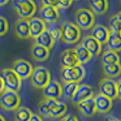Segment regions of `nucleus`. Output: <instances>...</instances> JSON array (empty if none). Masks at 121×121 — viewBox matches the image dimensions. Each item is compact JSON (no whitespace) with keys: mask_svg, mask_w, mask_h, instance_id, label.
Returning <instances> with one entry per match:
<instances>
[{"mask_svg":"<svg viewBox=\"0 0 121 121\" xmlns=\"http://www.w3.org/2000/svg\"><path fill=\"white\" fill-rule=\"evenodd\" d=\"M30 81L31 84L37 89H44L49 82L51 81V75L50 72L47 68L43 66H37L33 68L32 74L30 77Z\"/></svg>","mask_w":121,"mask_h":121,"instance_id":"obj_1","label":"nucleus"},{"mask_svg":"<svg viewBox=\"0 0 121 121\" xmlns=\"http://www.w3.org/2000/svg\"><path fill=\"white\" fill-rule=\"evenodd\" d=\"M13 8L19 18L30 19L36 12V4L33 0H13Z\"/></svg>","mask_w":121,"mask_h":121,"instance_id":"obj_2","label":"nucleus"},{"mask_svg":"<svg viewBox=\"0 0 121 121\" xmlns=\"http://www.w3.org/2000/svg\"><path fill=\"white\" fill-rule=\"evenodd\" d=\"M62 30V38L66 44H75L81 38V29L75 23L66 21L60 27Z\"/></svg>","mask_w":121,"mask_h":121,"instance_id":"obj_3","label":"nucleus"},{"mask_svg":"<svg viewBox=\"0 0 121 121\" xmlns=\"http://www.w3.org/2000/svg\"><path fill=\"white\" fill-rule=\"evenodd\" d=\"M84 77H85V69L81 64L73 67H67V68L62 67L60 78L64 83H68V82L79 83L84 79Z\"/></svg>","mask_w":121,"mask_h":121,"instance_id":"obj_4","label":"nucleus"},{"mask_svg":"<svg viewBox=\"0 0 121 121\" xmlns=\"http://www.w3.org/2000/svg\"><path fill=\"white\" fill-rule=\"evenodd\" d=\"M74 20L81 30H89L95 26V14L88 9H79L75 12Z\"/></svg>","mask_w":121,"mask_h":121,"instance_id":"obj_5","label":"nucleus"},{"mask_svg":"<svg viewBox=\"0 0 121 121\" xmlns=\"http://www.w3.org/2000/svg\"><path fill=\"white\" fill-rule=\"evenodd\" d=\"M1 78L3 80L6 90L18 91L21 88V79L12 70V68H4L1 71Z\"/></svg>","mask_w":121,"mask_h":121,"instance_id":"obj_6","label":"nucleus"},{"mask_svg":"<svg viewBox=\"0 0 121 121\" xmlns=\"http://www.w3.org/2000/svg\"><path fill=\"white\" fill-rule=\"evenodd\" d=\"M20 105V97L16 91L4 90L0 95V106L5 111H15Z\"/></svg>","mask_w":121,"mask_h":121,"instance_id":"obj_7","label":"nucleus"},{"mask_svg":"<svg viewBox=\"0 0 121 121\" xmlns=\"http://www.w3.org/2000/svg\"><path fill=\"white\" fill-rule=\"evenodd\" d=\"M12 70L21 80H26L31 77L33 67H32L31 63L26 60H16L12 65Z\"/></svg>","mask_w":121,"mask_h":121,"instance_id":"obj_8","label":"nucleus"},{"mask_svg":"<svg viewBox=\"0 0 121 121\" xmlns=\"http://www.w3.org/2000/svg\"><path fill=\"white\" fill-rule=\"evenodd\" d=\"M99 90L103 96L114 100L117 98V82L109 78H104L99 84Z\"/></svg>","mask_w":121,"mask_h":121,"instance_id":"obj_9","label":"nucleus"},{"mask_svg":"<svg viewBox=\"0 0 121 121\" xmlns=\"http://www.w3.org/2000/svg\"><path fill=\"white\" fill-rule=\"evenodd\" d=\"M43 95L45 99H53L59 100L63 96V86L60 84V82L55 80H51L49 84L43 89Z\"/></svg>","mask_w":121,"mask_h":121,"instance_id":"obj_10","label":"nucleus"},{"mask_svg":"<svg viewBox=\"0 0 121 121\" xmlns=\"http://www.w3.org/2000/svg\"><path fill=\"white\" fill-rule=\"evenodd\" d=\"M94 97V90H92L91 86H89L88 84H79V87H78L75 94L73 95L72 101L73 104L78 105L80 102L86 100V99H89Z\"/></svg>","mask_w":121,"mask_h":121,"instance_id":"obj_11","label":"nucleus"},{"mask_svg":"<svg viewBox=\"0 0 121 121\" xmlns=\"http://www.w3.org/2000/svg\"><path fill=\"white\" fill-rule=\"evenodd\" d=\"M48 102L49 108H50V116L52 118H60L66 115L67 105L66 103L60 102L59 100H53V99H46Z\"/></svg>","mask_w":121,"mask_h":121,"instance_id":"obj_12","label":"nucleus"},{"mask_svg":"<svg viewBox=\"0 0 121 121\" xmlns=\"http://www.w3.org/2000/svg\"><path fill=\"white\" fill-rule=\"evenodd\" d=\"M94 100H95V104H96L97 112L100 114L108 113L112 109V107H113V100L103 96L100 92L94 97Z\"/></svg>","mask_w":121,"mask_h":121,"instance_id":"obj_13","label":"nucleus"},{"mask_svg":"<svg viewBox=\"0 0 121 121\" xmlns=\"http://www.w3.org/2000/svg\"><path fill=\"white\" fill-rule=\"evenodd\" d=\"M28 22H29V29H30V37L32 38H36L45 30H47L46 22L42 18L32 17V18L28 19Z\"/></svg>","mask_w":121,"mask_h":121,"instance_id":"obj_14","label":"nucleus"},{"mask_svg":"<svg viewBox=\"0 0 121 121\" xmlns=\"http://www.w3.org/2000/svg\"><path fill=\"white\" fill-rule=\"evenodd\" d=\"M39 14L43 20L48 23H54L60 17V13L57 8L50 5H43L40 8Z\"/></svg>","mask_w":121,"mask_h":121,"instance_id":"obj_15","label":"nucleus"},{"mask_svg":"<svg viewBox=\"0 0 121 121\" xmlns=\"http://www.w3.org/2000/svg\"><path fill=\"white\" fill-rule=\"evenodd\" d=\"M109 34H111V31H109L108 28H106L103 25H95L94 27L91 28V34L90 35L97 39L101 45L106 44L107 40H108Z\"/></svg>","mask_w":121,"mask_h":121,"instance_id":"obj_16","label":"nucleus"},{"mask_svg":"<svg viewBox=\"0 0 121 121\" xmlns=\"http://www.w3.org/2000/svg\"><path fill=\"white\" fill-rule=\"evenodd\" d=\"M81 44L87 49V51L92 56L99 55L101 53V50H102V45L97 39H95L91 35H87L85 37H83Z\"/></svg>","mask_w":121,"mask_h":121,"instance_id":"obj_17","label":"nucleus"},{"mask_svg":"<svg viewBox=\"0 0 121 121\" xmlns=\"http://www.w3.org/2000/svg\"><path fill=\"white\" fill-rule=\"evenodd\" d=\"M60 64L64 68L80 65L77 54L74 52V49H67V50L63 51L62 54H60Z\"/></svg>","mask_w":121,"mask_h":121,"instance_id":"obj_18","label":"nucleus"},{"mask_svg":"<svg viewBox=\"0 0 121 121\" xmlns=\"http://www.w3.org/2000/svg\"><path fill=\"white\" fill-rule=\"evenodd\" d=\"M78 108H79L80 113L83 116H85V117H91V116H94L97 113L94 97L80 102L78 104Z\"/></svg>","mask_w":121,"mask_h":121,"instance_id":"obj_19","label":"nucleus"},{"mask_svg":"<svg viewBox=\"0 0 121 121\" xmlns=\"http://www.w3.org/2000/svg\"><path fill=\"white\" fill-rule=\"evenodd\" d=\"M15 34L20 39H27L30 37V29H29V22L27 19L19 18L15 23Z\"/></svg>","mask_w":121,"mask_h":121,"instance_id":"obj_20","label":"nucleus"},{"mask_svg":"<svg viewBox=\"0 0 121 121\" xmlns=\"http://www.w3.org/2000/svg\"><path fill=\"white\" fill-rule=\"evenodd\" d=\"M31 55H32V57L35 60H37V62H44V60H46L49 57V55H50V50L34 43L31 48Z\"/></svg>","mask_w":121,"mask_h":121,"instance_id":"obj_21","label":"nucleus"},{"mask_svg":"<svg viewBox=\"0 0 121 121\" xmlns=\"http://www.w3.org/2000/svg\"><path fill=\"white\" fill-rule=\"evenodd\" d=\"M90 11L94 14L103 15L108 11V1L107 0H89Z\"/></svg>","mask_w":121,"mask_h":121,"instance_id":"obj_22","label":"nucleus"},{"mask_svg":"<svg viewBox=\"0 0 121 121\" xmlns=\"http://www.w3.org/2000/svg\"><path fill=\"white\" fill-rule=\"evenodd\" d=\"M34 39H35V44L40 45V46L49 49V50L52 48L54 43H55L54 39L52 38V36H51L50 32L48 31V29L45 30L42 34H39V35H38L36 38H34Z\"/></svg>","mask_w":121,"mask_h":121,"instance_id":"obj_23","label":"nucleus"},{"mask_svg":"<svg viewBox=\"0 0 121 121\" xmlns=\"http://www.w3.org/2000/svg\"><path fill=\"white\" fill-rule=\"evenodd\" d=\"M101 63L102 65H108V64H119L120 63V57L118 52L113 51L111 49L104 51L101 56Z\"/></svg>","mask_w":121,"mask_h":121,"instance_id":"obj_24","label":"nucleus"},{"mask_svg":"<svg viewBox=\"0 0 121 121\" xmlns=\"http://www.w3.org/2000/svg\"><path fill=\"white\" fill-rule=\"evenodd\" d=\"M74 52H75V54H77V57H78V60H79V63L81 65H84V64H86V63H88L92 57V55L88 52L87 49H86L82 44L78 45V46L75 47Z\"/></svg>","mask_w":121,"mask_h":121,"instance_id":"obj_25","label":"nucleus"},{"mask_svg":"<svg viewBox=\"0 0 121 121\" xmlns=\"http://www.w3.org/2000/svg\"><path fill=\"white\" fill-rule=\"evenodd\" d=\"M102 69H103V73L106 75V78H109V79L117 78L121 74V65H120V63L119 64L103 65Z\"/></svg>","mask_w":121,"mask_h":121,"instance_id":"obj_26","label":"nucleus"},{"mask_svg":"<svg viewBox=\"0 0 121 121\" xmlns=\"http://www.w3.org/2000/svg\"><path fill=\"white\" fill-rule=\"evenodd\" d=\"M106 45L108 46V49H111V50H113V51H116V52L121 51V35H120V33H113V32H111Z\"/></svg>","mask_w":121,"mask_h":121,"instance_id":"obj_27","label":"nucleus"},{"mask_svg":"<svg viewBox=\"0 0 121 121\" xmlns=\"http://www.w3.org/2000/svg\"><path fill=\"white\" fill-rule=\"evenodd\" d=\"M32 115H33V113L28 107L19 106L17 109H15L14 119L15 121H29Z\"/></svg>","mask_w":121,"mask_h":121,"instance_id":"obj_28","label":"nucleus"},{"mask_svg":"<svg viewBox=\"0 0 121 121\" xmlns=\"http://www.w3.org/2000/svg\"><path fill=\"white\" fill-rule=\"evenodd\" d=\"M109 31L113 33H120L121 31V11L113 15L109 19Z\"/></svg>","mask_w":121,"mask_h":121,"instance_id":"obj_29","label":"nucleus"},{"mask_svg":"<svg viewBox=\"0 0 121 121\" xmlns=\"http://www.w3.org/2000/svg\"><path fill=\"white\" fill-rule=\"evenodd\" d=\"M78 87H79V83H75V82L64 83V86H63V95L68 99H72L73 95L75 94Z\"/></svg>","mask_w":121,"mask_h":121,"instance_id":"obj_30","label":"nucleus"},{"mask_svg":"<svg viewBox=\"0 0 121 121\" xmlns=\"http://www.w3.org/2000/svg\"><path fill=\"white\" fill-rule=\"evenodd\" d=\"M38 113L40 116H44V117H49L50 116V108H49L48 102H47L46 99L42 100L38 104Z\"/></svg>","mask_w":121,"mask_h":121,"instance_id":"obj_31","label":"nucleus"},{"mask_svg":"<svg viewBox=\"0 0 121 121\" xmlns=\"http://www.w3.org/2000/svg\"><path fill=\"white\" fill-rule=\"evenodd\" d=\"M48 31L50 32V34H51V36H52V38L54 39V42L62 38V30H60V27L53 26V27H51L50 29H48Z\"/></svg>","mask_w":121,"mask_h":121,"instance_id":"obj_32","label":"nucleus"},{"mask_svg":"<svg viewBox=\"0 0 121 121\" xmlns=\"http://www.w3.org/2000/svg\"><path fill=\"white\" fill-rule=\"evenodd\" d=\"M9 31V22L3 16H0V36H3Z\"/></svg>","mask_w":121,"mask_h":121,"instance_id":"obj_33","label":"nucleus"},{"mask_svg":"<svg viewBox=\"0 0 121 121\" xmlns=\"http://www.w3.org/2000/svg\"><path fill=\"white\" fill-rule=\"evenodd\" d=\"M73 0H57V8L60 9H68L71 6Z\"/></svg>","mask_w":121,"mask_h":121,"instance_id":"obj_34","label":"nucleus"},{"mask_svg":"<svg viewBox=\"0 0 121 121\" xmlns=\"http://www.w3.org/2000/svg\"><path fill=\"white\" fill-rule=\"evenodd\" d=\"M43 5H50L57 8V0H42Z\"/></svg>","mask_w":121,"mask_h":121,"instance_id":"obj_35","label":"nucleus"},{"mask_svg":"<svg viewBox=\"0 0 121 121\" xmlns=\"http://www.w3.org/2000/svg\"><path fill=\"white\" fill-rule=\"evenodd\" d=\"M60 121H79V120L73 115H65L64 117L60 119Z\"/></svg>","mask_w":121,"mask_h":121,"instance_id":"obj_36","label":"nucleus"},{"mask_svg":"<svg viewBox=\"0 0 121 121\" xmlns=\"http://www.w3.org/2000/svg\"><path fill=\"white\" fill-rule=\"evenodd\" d=\"M29 121H44V120H43V118L40 117V115H37V114H33V115H32V117L30 118Z\"/></svg>","mask_w":121,"mask_h":121,"instance_id":"obj_37","label":"nucleus"},{"mask_svg":"<svg viewBox=\"0 0 121 121\" xmlns=\"http://www.w3.org/2000/svg\"><path fill=\"white\" fill-rule=\"evenodd\" d=\"M117 98L121 100V80L117 82Z\"/></svg>","mask_w":121,"mask_h":121,"instance_id":"obj_38","label":"nucleus"},{"mask_svg":"<svg viewBox=\"0 0 121 121\" xmlns=\"http://www.w3.org/2000/svg\"><path fill=\"white\" fill-rule=\"evenodd\" d=\"M5 90V87H4V83H3V80H2L1 75H0V95Z\"/></svg>","mask_w":121,"mask_h":121,"instance_id":"obj_39","label":"nucleus"},{"mask_svg":"<svg viewBox=\"0 0 121 121\" xmlns=\"http://www.w3.org/2000/svg\"><path fill=\"white\" fill-rule=\"evenodd\" d=\"M105 121H120L118 118L114 117V116H107L106 119H105Z\"/></svg>","mask_w":121,"mask_h":121,"instance_id":"obj_40","label":"nucleus"},{"mask_svg":"<svg viewBox=\"0 0 121 121\" xmlns=\"http://www.w3.org/2000/svg\"><path fill=\"white\" fill-rule=\"evenodd\" d=\"M9 1H10V0H0V6H3V5H5V4H8Z\"/></svg>","mask_w":121,"mask_h":121,"instance_id":"obj_41","label":"nucleus"},{"mask_svg":"<svg viewBox=\"0 0 121 121\" xmlns=\"http://www.w3.org/2000/svg\"><path fill=\"white\" fill-rule=\"evenodd\" d=\"M0 121H5V119H4V117L2 115H0Z\"/></svg>","mask_w":121,"mask_h":121,"instance_id":"obj_42","label":"nucleus"},{"mask_svg":"<svg viewBox=\"0 0 121 121\" xmlns=\"http://www.w3.org/2000/svg\"><path fill=\"white\" fill-rule=\"evenodd\" d=\"M120 35H121V31H120Z\"/></svg>","mask_w":121,"mask_h":121,"instance_id":"obj_43","label":"nucleus"},{"mask_svg":"<svg viewBox=\"0 0 121 121\" xmlns=\"http://www.w3.org/2000/svg\"><path fill=\"white\" fill-rule=\"evenodd\" d=\"M73 1H74V0H73Z\"/></svg>","mask_w":121,"mask_h":121,"instance_id":"obj_44","label":"nucleus"},{"mask_svg":"<svg viewBox=\"0 0 121 121\" xmlns=\"http://www.w3.org/2000/svg\"><path fill=\"white\" fill-rule=\"evenodd\" d=\"M120 121H121V120H120Z\"/></svg>","mask_w":121,"mask_h":121,"instance_id":"obj_45","label":"nucleus"}]
</instances>
